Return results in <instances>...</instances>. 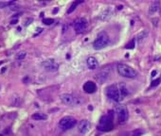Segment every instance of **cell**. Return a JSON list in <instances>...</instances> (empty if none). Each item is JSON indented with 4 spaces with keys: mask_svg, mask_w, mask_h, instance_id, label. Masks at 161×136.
Returning <instances> with one entry per match:
<instances>
[{
    "mask_svg": "<svg viewBox=\"0 0 161 136\" xmlns=\"http://www.w3.org/2000/svg\"><path fill=\"white\" fill-rule=\"evenodd\" d=\"M86 63H87V66L89 69L91 70H95L97 69V68L99 67V61L96 58L94 57H89L86 60Z\"/></svg>",
    "mask_w": 161,
    "mask_h": 136,
    "instance_id": "cell-13",
    "label": "cell"
},
{
    "mask_svg": "<svg viewBox=\"0 0 161 136\" xmlns=\"http://www.w3.org/2000/svg\"><path fill=\"white\" fill-rule=\"evenodd\" d=\"M13 4H14V2H2V1H0V9L8 7V6L13 5Z\"/></svg>",
    "mask_w": 161,
    "mask_h": 136,
    "instance_id": "cell-19",
    "label": "cell"
},
{
    "mask_svg": "<svg viewBox=\"0 0 161 136\" xmlns=\"http://www.w3.org/2000/svg\"><path fill=\"white\" fill-rule=\"evenodd\" d=\"M97 90V86H96V83H94L93 81H88L85 83L84 85V91L86 93V94H93L95 93Z\"/></svg>",
    "mask_w": 161,
    "mask_h": 136,
    "instance_id": "cell-12",
    "label": "cell"
},
{
    "mask_svg": "<svg viewBox=\"0 0 161 136\" xmlns=\"http://www.w3.org/2000/svg\"><path fill=\"white\" fill-rule=\"evenodd\" d=\"M42 66L45 68V70L48 72H56L59 69V64L54 59H47L42 61Z\"/></svg>",
    "mask_w": 161,
    "mask_h": 136,
    "instance_id": "cell-8",
    "label": "cell"
},
{
    "mask_svg": "<svg viewBox=\"0 0 161 136\" xmlns=\"http://www.w3.org/2000/svg\"><path fill=\"white\" fill-rule=\"evenodd\" d=\"M82 3H84L83 0H79V1H74V2L71 4V6L69 7V9L67 10V14H69V13H73V12L76 10V8H77L80 4H82Z\"/></svg>",
    "mask_w": 161,
    "mask_h": 136,
    "instance_id": "cell-17",
    "label": "cell"
},
{
    "mask_svg": "<svg viewBox=\"0 0 161 136\" xmlns=\"http://www.w3.org/2000/svg\"><path fill=\"white\" fill-rule=\"evenodd\" d=\"M98 128L100 130H103V131H108L113 128V113H112V112H110L107 115H104L101 118Z\"/></svg>",
    "mask_w": 161,
    "mask_h": 136,
    "instance_id": "cell-5",
    "label": "cell"
},
{
    "mask_svg": "<svg viewBox=\"0 0 161 136\" xmlns=\"http://www.w3.org/2000/svg\"><path fill=\"white\" fill-rule=\"evenodd\" d=\"M89 127H90V124H89V121L86 120V119H83L79 122V125H78V128H79V131L80 133H86L89 129Z\"/></svg>",
    "mask_w": 161,
    "mask_h": 136,
    "instance_id": "cell-11",
    "label": "cell"
},
{
    "mask_svg": "<svg viewBox=\"0 0 161 136\" xmlns=\"http://www.w3.org/2000/svg\"><path fill=\"white\" fill-rule=\"evenodd\" d=\"M26 56H27V53L25 52V51H21V52H19V53H17V55H16V60H24L25 58H26Z\"/></svg>",
    "mask_w": 161,
    "mask_h": 136,
    "instance_id": "cell-18",
    "label": "cell"
},
{
    "mask_svg": "<svg viewBox=\"0 0 161 136\" xmlns=\"http://www.w3.org/2000/svg\"><path fill=\"white\" fill-rule=\"evenodd\" d=\"M109 43H110V39H109L108 34L105 31H102L97 36V38L93 44V47L96 50H101V49L105 48L109 44Z\"/></svg>",
    "mask_w": 161,
    "mask_h": 136,
    "instance_id": "cell-4",
    "label": "cell"
},
{
    "mask_svg": "<svg viewBox=\"0 0 161 136\" xmlns=\"http://www.w3.org/2000/svg\"><path fill=\"white\" fill-rule=\"evenodd\" d=\"M148 30L147 29H145V30H143V31H141L140 33H138L137 34V36H136V41L137 42V43H141L143 40H145V38L148 36Z\"/></svg>",
    "mask_w": 161,
    "mask_h": 136,
    "instance_id": "cell-16",
    "label": "cell"
},
{
    "mask_svg": "<svg viewBox=\"0 0 161 136\" xmlns=\"http://www.w3.org/2000/svg\"><path fill=\"white\" fill-rule=\"evenodd\" d=\"M87 26H88V23H87V20L86 18H78L75 23H74V29L76 31V33L80 34V33H83L86 29H87Z\"/></svg>",
    "mask_w": 161,
    "mask_h": 136,
    "instance_id": "cell-9",
    "label": "cell"
},
{
    "mask_svg": "<svg viewBox=\"0 0 161 136\" xmlns=\"http://www.w3.org/2000/svg\"><path fill=\"white\" fill-rule=\"evenodd\" d=\"M160 82H161V79L159 78V79H157V80L153 81L152 82V85H151V86H152V87H155V86H157Z\"/></svg>",
    "mask_w": 161,
    "mask_h": 136,
    "instance_id": "cell-22",
    "label": "cell"
},
{
    "mask_svg": "<svg viewBox=\"0 0 161 136\" xmlns=\"http://www.w3.org/2000/svg\"><path fill=\"white\" fill-rule=\"evenodd\" d=\"M160 7H161V3L159 1H154L151 4L150 6V9H149V13L150 14H153L155 13H157L159 10H160Z\"/></svg>",
    "mask_w": 161,
    "mask_h": 136,
    "instance_id": "cell-14",
    "label": "cell"
},
{
    "mask_svg": "<svg viewBox=\"0 0 161 136\" xmlns=\"http://www.w3.org/2000/svg\"><path fill=\"white\" fill-rule=\"evenodd\" d=\"M141 134H143V130L141 129H136L132 132V136H140Z\"/></svg>",
    "mask_w": 161,
    "mask_h": 136,
    "instance_id": "cell-20",
    "label": "cell"
},
{
    "mask_svg": "<svg viewBox=\"0 0 161 136\" xmlns=\"http://www.w3.org/2000/svg\"><path fill=\"white\" fill-rule=\"evenodd\" d=\"M116 112H117V116H118V120H119V124H124L128 120L129 112H128V110L125 106H123V105L117 106Z\"/></svg>",
    "mask_w": 161,
    "mask_h": 136,
    "instance_id": "cell-7",
    "label": "cell"
},
{
    "mask_svg": "<svg viewBox=\"0 0 161 136\" xmlns=\"http://www.w3.org/2000/svg\"><path fill=\"white\" fill-rule=\"evenodd\" d=\"M43 23H45L46 25H51L52 23H54V20L51 18H47V19L43 20Z\"/></svg>",
    "mask_w": 161,
    "mask_h": 136,
    "instance_id": "cell-21",
    "label": "cell"
},
{
    "mask_svg": "<svg viewBox=\"0 0 161 136\" xmlns=\"http://www.w3.org/2000/svg\"><path fill=\"white\" fill-rule=\"evenodd\" d=\"M61 100L64 104L70 106V107H76L82 105L85 101L82 97H77L72 94H63L61 96Z\"/></svg>",
    "mask_w": 161,
    "mask_h": 136,
    "instance_id": "cell-3",
    "label": "cell"
},
{
    "mask_svg": "<svg viewBox=\"0 0 161 136\" xmlns=\"http://www.w3.org/2000/svg\"><path fill=\"white\" fill-rule=\"evenodd\" d=\"M32 119L33 120H36V121H43V120H46L47 118V115L46 113H43V112H35L32 114Z\"/></svg>",
    "mask_w": 161,
    "mask_h": 136,
    "instance_id": "cell-15",
    "label": "cell"
},
{
    "mask_svg": "<svg viewBox=\"0 0 161 136\" xmlns=\"http://www.w3.org/2000/svg\"><path fill=\"white\" fill-rule=\"evenodd\" d=\"M160 79H161V76H160Z\"/></svg>",
    "mask_w": 161,
    "mask_h": 136,
    "instance_id": "cell-23",
    "label": "cell"
},
{
    "mask_svg": "<svg viewBox=\"0 0 161 136\" xmlns=\"http://www.w3.org/2000/svg\"><path fill=\"white\" fill-rule=\"evenodd\" d=\"M110 73H111V69L109 67H105L103 69H102L99 73L96 74V80L101 82V83H103L105 82L108 79H109V76H110Z\"/></svg>",
    "mask_w": 161,
    "mask_h": 136,
    "instance_id": "cell-10",
    "label": "cell"
},
{
    "mask_svg": "<svg viewBox=\"0 0 161 136\" xmlns=\"http://www.w3.org/2000/svg\"><path fill=\"white\" fill-rule=\"evenodd\" d=\"M128 94L129 91L123 83L112 84L106 88V95L108 98L116 102L121 101L126 96H128Z\"/></svg>",
    "mask_w": 161,
    "mask_h": 136,
    "instance_id": "cell-1",
    "label": "cell"
},
{
    "mask_svg": "<svg viewBox=\"0 0 161 136\" xmlns=\"http://www.w3.org/2000/svg\"><path fill=\"white\" fill-rule=\"evenodd\" d=\"M77 125V120L72 116H64L59 121V127L63 130H68L73 128Z\"/></svg>",
    "mask_w": 161,
    "mask_h": 136,
    "instance_id": "cell-6",
    "label": "cell"
},
{
    "mask_svg": "<svg viewBox=\"0 0 161 136\" xmlns=\"http://www.w3.org/2000/svg\"><path fill=\"white\" fill-rule=\"evenodd\" d=\"M118 73L126 79H136L138 76V73L134 69L133 67L129 66L128 64L125 63H119L117 66Z\"/></svg>",
    "mask_w": 161,
    "mask_h": 136,
    "instance_id": "cell-2",
    "label": "cell"
}]
</instances>
